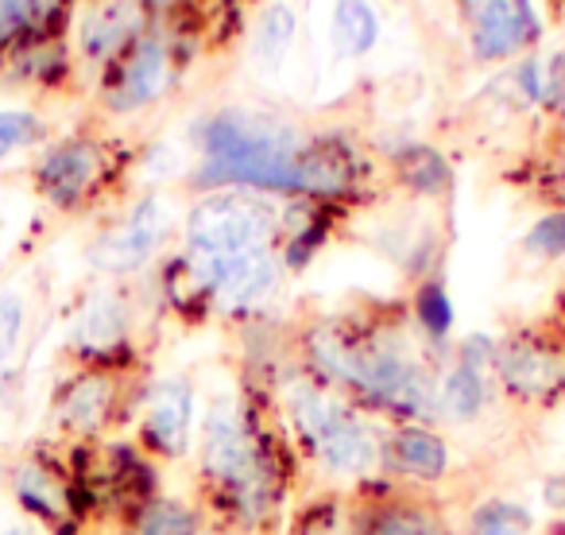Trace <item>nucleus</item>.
<instances>
[{
	"label": "nucleus",
	"instance_id": "26",
	"mask_svg": "<svg viewBox=\"0 0 565 535\" xmlns=\"http://www.w3.org/2000/svg\"><path fill=\"white\" fill-rule=\"evenodd\" d=\"M291 40H295V12L287 4H271L259 17L256 28V59L267 71H275L287 59V51H291Z\"/></svg>",
	"mask_w": 565,
	"mask_h": 535
},
{
	"label": "nucleus",
	"instance_id": "22",
	"mask_svg": "<svg viewBox=\"0 0 565 535\" xmlns=\"http://www.w3.org/2000/svg\"><path fill=\"white\" fill-rule=\"evenodd\" d=\"M380 17L369 0H338L333 4V48L345 59H361L376 48Z\"/></svg>",
	"mask_w": 565,
	"mask_h": 535
},
{
	"label": "nucleus",
	"instance_id": "16",
	"mask_svg": "<svg viewBox=\"0 0 565 535\" xmlns=\"http://www.w3.org/2000/svg\"><path fill=\"white\" fill-rule=\"evenodd\" d=\"M167 82H171V59H167L163 40L156 35H143L132 43V51L120 63L117 78L109 90L113 113H136L143 105H151L156 97H163Z\"/></svg>",
	"mask_w": 565,
	"mask_h": 535
},
{
	"label": "nucleus",
	"instance_id": "20",
	"mask_svg": "<svg viewBox=\"0 0 565 535\" xmlns=\"http://www.w3.org/2000/svg\"><path fill=\"white\" fill-rule=\"evenodd\" d=\"M492 396H495L492 373L472 369V365L461 361H449L441 369L438 403H441V419H449V423H477L488 411V403H492Z\"/></svg>",
	"mask_w": 565,
	"mask_h": 535
},
{
	"label": "nucleus",
	"instance_id": "14",
	"mask_svg": "<svg viewBox=\"0 0 565 535\" xmlns=\"http://www.w3.org/2000/svg\"><path fill=\"white\" fill-rule=\"evenodd\" d=\"M454 470L449 439L430 423H392L384 439V478L403 485H441Z\"/></svg>",
	"mask_w": 565,
	"mask_h": 535
},
{
	"label": "nucleus",
	"instance_id": "23",
	"mask_svg": "<svg viewBox=\"0 0 565 535\" xmlns=\"http://www.w3.org/2000/svg\"><path fill=\"white\" fill-rule=\"evenodd\" d=\"M534 516L511 496H484L465 516V535H531Z\"/></svg>",
	"mask_w": 565,
	"mask_h": 535
},
{
	"label": "nucleus",
	"instance_id": "19",
	"mask_svg": "<svg viewBox=\"0 0 565 535\" xmlns=\"http://www.w3.org/2000/svg\"><path fill=\"white\" fill-rule=\"evenodd\" d=\"M210 527L202 504L186 501V496L159 493L132 508L109 535H202Z\"/></svg>",
	"mask_w": 565,
	"mask_h": 535
},
{
	"label": "nucleus",
	"instance_id": "24",
	"mask_svg": "<svg viewBox=\"0 0 565 535\" xmlns=\"http://www.w3.org/2000/svg\"><path fill=\"white\" fill-rule=\"evenodd\" d=\"M395 171H399V182L411 190V195H426V198H438L449 190L454 175H449V164L438 156L434 148H403L399 159H395Z\"/></svg>",
	"mask_w": 565,
	"mask_h": 535
},
{
	"label": "nucleus",
	"instance_id": "4",
	"mask_svg": "<svg viewBox=\"0 0 565 535\" xmlns=\"http://www.w3.org/2000/svg\"><path fill=\"white\" fill-rule=\"evenodd\" d=\"M198 182L210 190H282L299 195L302 140L291 125L248 113H217L198 133Z\"/></svg>",
	"mask_w": 565,
	"mask_h": 535
},
{
	"label": "nucleus",
	"instance_id": "7",
	"mask_svg": "<svg viewBox=\"0 0 565 535\" xmlns=\"http://www.w3.org/2000/svg\"><path fill=\"white\" fill-rule=\"evenodd\" d=\"M282 213L259 190H213L186 213V260H228L275 249Z\"/></svg>",
	"mask_w": 565,
	"mask_h": 535
},
{
	"label": "nucleus",
	"instance_id": "15",
	"mask_svg": "<svg viewBox=\"0 0 565 535\" xmlns=\"http://www.w3.org/2000/svg\"><path fill=\"white\" fill-rule=\"evenodd\" d=\"M105 159L94 140H63L35 164V187L58 210H74L102 182Z\"/></svg>",
	"mask_w": 565,
	"mask_h": 535
},
{
	"label": "nucleus",
	"instance_id": "33",
	"mask_svg": "<svg viewBox=\"0 0 565 535\" xmlns=\"http://www.w3.org/2000/svg\"><path fill=\"white\" fill-rule=\"evenodd\" d=\"M202 535H244V532H228V527H213V524H210Z\"/></svg>",
	"mask_w": 565,
	"mask_h": 535
},
{
	"label": "nucleus",
	"instance_id": "3",
	"mask_svg": "<svg viewBox=\"0 0 565 535\" xmlns=\"http://www.w3.org/2000/svg\"><path fill=\"white\" fill-rule=\"evenodd\" d=\"M271 400L310 473L333 489H361L384 478V439L392 423L376 411L361 408L299 361L275 377Z\"/></svg>",
	"mask_w": 565,
	"mask_h": 535
},
{
	"label": "nucleus",
	"instance_id": "25",
	"mask_svg": "<svg viewBox=\"0 0 565 535\" xmlns=\"http://www.w3.org/2000/svg\"><path fill=\"white\" fill-rule=\"evenodd\" d=\"M415 323L430 346H441L454 331V300L438 280H426L415 292Z\"/></svg>",
	"mask_w": 565,
	"mask_h": 535
},
{
	"label": "nucleus",
	"instance_id": "2",
	"mask_svg": "<svg viewBox=\"0 0 565 535\" xmlns=\"http://www.w3.org/2000/svg\"><path fill=\"white\" fill-rule=\"evenodd\" d=\"M403 326L318 323L302 334L299 365L330 380L387 423H441L438 380L446 365ZM438 349V346H434Z\"/></svg>",
	"mask_w": 565,
	"mask_h": 535
},
{
	"label": "nucleus",
	"instance_id": "29",
	"mask_svg": "<svg viewBox=\"0 0 565 535\" xmlns=\"http://www.w3.org/2000/svg\"><path fill=\"white\" fill-rule=\"evenodd\" d=\"M523 249L539 260H557L565 256V210L542 213L523 237Z\"/></svg>",
	"mask_w": 565,
	"mask_h": 535
},
{
	"label": "nucleus",
	"instance_id": "10",
	"mask_svg": "<svg viewBox=\"0 0 565 535\" xmlns=\"http://www.w3.org/2000/svg\"><path fill=\"white\" fill-rule=\"evenodd\" d=\"M186 264L202 284L205 307L233 318H244L264 307L282 280V264L275 249L244 252V256L228 260H186Z\"/></svg>",
	"mask_w": 565,
	"mask_h": 535
},
{
	"label": "nucleus",
	"instance_id": "32",
	"mask_svg": "<svg viewBox=\"0 0 565 535\" xmlns=\"http://www.w3.org/2000/svg\"><path fill=\"white\" fill-rule=\"evenodd\" d=\"M0 535H35L32 524H9V527H0Z\"/></svg>",
	"mask_w": 565,
	"mask_h": 535
},
{
	"label": "nucleus",
	"instance_id": "35",
	"mask_svg": "<svg viewBox=\"0 0 565 535\" xmlns=\"http://www.w3.org/2000/svg\"><path fill=\"white\" fill-rule=\"evenodd\" d=\"M562 346H565V331H562Z\"/></svg>",
	"mask_w": 565,
	"mask_h": 535
},
{
	"label": "nucleus",
	"instance_id": "11",
	"mask_svg": "<svg viewBox=\"0 0 565 535\" xmlns=\"http://www.w3.org/2000/svg\"><path fill=\"white\" fill-rule=\"evenodd\" d=\"M66 349L78 365L132 369V303L120 292H94L78 307L66 334Z\"/></svg>",
	"mask_w": 565,
	"mask_h": 535
},
{
	"label": "nucleus",
	"instance_id": "5",
	"mask_svg": "<svg viewBox=\"0 0 565 535\" xmlns=\"http://www.w3.org/2000/svg\"><path fill=\"white\" fill-rule=\"evenodd\" d=\"M136 369H94L78 365L55 385L47 400V427L58 442H109L128 431L140 411L143 388Z\"/></svg>",
	"mask_w": 565,
	"mask_h": 535
},
{
	"label": "nucleus",
	"instance_id": "31",
	"mask_svg": "<svg viewBox=\"0 0 565 535\" xmlns=\"http://www.w3.org/2000/svg\"><path fill=\"white\" fill-rule=\"evenodd\" d=\"M542 501H546L554 512H565V470L542 481Z\"/></svg>",
	"mask_w": 565,
	"mask_h": 535
},
{
	"label": "nucleus",
	"instance_id": "8",
	"mask_svg": "<svg viewBox=\"0 0 565 535\" xmlns=\"http://www.w3.org/2000/svg\"><path fill=\"white\" fill-rule=\"evenodd\" d=\"M495 392L523 411H550L565 400V346L546 334H511L495 342Z\"/></svg>",
	"mask_w": 565,
	"mask_h": 535
},
{
	"label": "nucleus",
	"instance_id": "13",
	"mask_svg": "<svg viewBox=\"0 0 565 535\" xmlns=\"http://www.w3.org/2000/svg\"><path fill=\"white\" fill-rule=\"evenodd\" d=\"M167 233H171V206L167 198L148 195L125 213L113 229H105L94 244H89V264L113 272V276H125L143 268L159 249H163Z\"/></svg>",
	"mask_w": 565,
	"mask_h": 535
},
{
	"label": "nucleus",
	"instance_id": "28",
	"mask_svg": "<svg viewBox=\"0 0 565 535\" xmlns=\"http://www.w3.org/2000/svg\"><path fill=\"white\" fill-rule=\"evenodd\" d=\"M24 331H28L24 295L12 292V287H0V365H9L20 354Z\"/></svg>",
	"mask_w": 565,
	"mask_h": 535
},
{
	"label": "nucleus",
	"instance_id": "30",
	"mask_svg": "<svg viewBox=\"0 0 565 535\" xmlns=\"http://www.w3.org/2000/svg\"><path fill=\"white\" fill-rule=\"evenodd\" d=\"M35 17V0H0V48Z\"/></svg>",
	"mask_w": 565,
	"mask_h": 535
},
{
	"label": "nucleus",
	"instance_id": "1",
	"mask_svg": "<svg viewBox=\"0 0 565 535\" xmlns=\"http://www.w3.org/2000/svg\"><path fill=\"white\" fill-rule=\"evenodd\" d=\"M307 473L271 392L244 385L213 396L194 439V501L213 527L279 535Z\"/></svg>",
	"mask_w": 565,
	"mask_h": 535
},
{
	"label": "nucleus",
	"instance_id": "21",
	"mask_svg": "<svg viewBox=\"0 0 565 535\" xmlns=\"http://www.w3.org/2000/svg\"><path fill=\"white\" fill-rule=\"evenodd\" d=\"M136 20L140 17H136L132 0H113V4H102V9L86 20V28H82V55H86L89 63H105V59H113L128 43Z\"/></svg>",
	"mask_w": 565,
	"mask_h": 535
},
{
	"label": "nucleus",
	"instance_id": "6",
	"mask_svg": "<svg viewBox=\"0 0 565 535\" xmlns=\"http://www.w3.org/2000/svg\"><path fill=\"white\" fill-rule=\"evenodd\" d=\"M4 485L17 508L47 535H89L94 527L66 447L51 434L12 458L4 470Z\"/></svg>",
	"mask_w": 565,
	"mask_h": 535
},
{
	"label": "nucleus",
	"instance_id": "18",
	"mask_svg": "<svg viewBox=\"0 0 565 535\" xmlns=\"http://www.w3.org/2000/svg\"><path fill=\"white\" fill-rule=\"evenodd\" d=\"M279 535H356V489H315L291 504Z\"/></svg>",
	"mask_w": 565,
	"mask_h": 535
},
{
	"label": "nucleus",
	"instance_id": "27",
	"mask_svg": "<svg viewBox=\"0 0 565 535\" xmlns=\"http://www.w3.org/2000/svg\"><path fill=\"white\" fill-rule=\"evenodd\" d=\"M43 133H47V125L32 109H4L0 113V159H9L17 151L32 148V144H40Z\"/></svg>",
	"mask_w": 565,
	"mask_h": 535
},
{
	"label": "nucleus",
	"instance_id": "34",
	"mask_svg": "<svg viewBox=\"0 0 565 535\" xmlns=\"http://www.w3.org/2000/svg\"><path fill=\"white\" fill-rule=\"evenodd\" d=\"M89 535H109V532H89Z\"/></svg>",
	"mask_w": 565,
	"mask_h": 535
},
{
	"label": "nucleus",
	"instance_id": "12",
	"mask_svg": "<svg viewBox=\"0 0 565 535\" xmlns=\"http://www.w3.org/2000/svg\"><path fill=\"white\" fill-rule=\"evenodd\" d=\"M356 535H457L434 496L384 478L356 489Z\"/></svg>",
	"mask_w": 565,
	"mask_h": 535
},
{
	"label": "nucleus",
	"instance_id": "17",
	"mask_svg": "<svg viewBox=\"0 0 565 535\" xmlns=\"http://www.w3.org/2000/svg\"><path fill=\"white\" fill-rule=\"evenodd\" d=\"M539 35L531 0H480L472 12V51L477 59H508Z\"/></svg>",
	"mask_w": 565,
	"mask_h": 535
},
{
	"label": "nucleus",
	"instance_id": "9",
	"mask_svg": "<svg viewBox=\"0 0 565 535\" xmlns=\"http://www.w3.org/2000/svg\"><path fill=\"white\" fill-rule=\"evenodd\" d=\"M198 427V388L190 377H163L143 388L132 419V442L156 465H174L190 454Z\"/></svg>",
	"mask_w": 565,
	"mask_h": 535
}]
</instances>
